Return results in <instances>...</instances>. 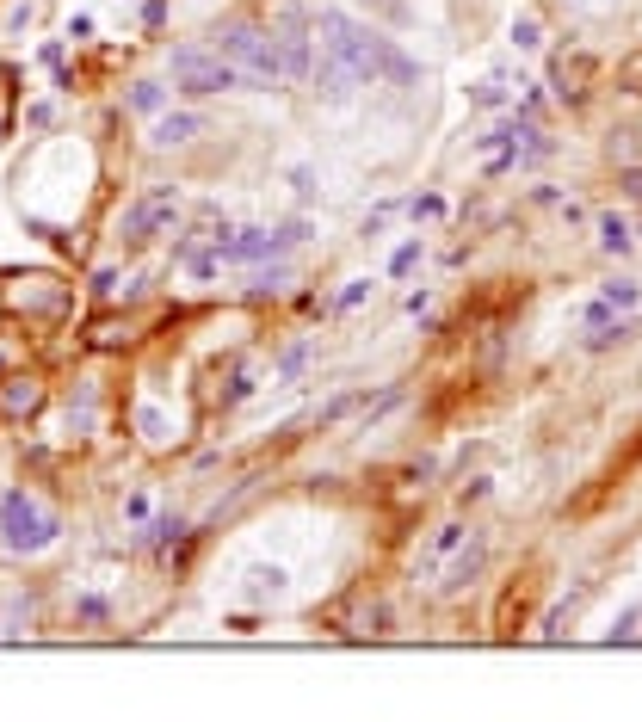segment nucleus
I'll return each instance as SVG.
<instances>
[{
    "instance_id": "nucleus-18",
    "label": "nucleus",
    "mask_w": 642,
    "mask_h": 722,
    "mask_svg": "<svg viewBox=\"0 0 642 722\" xmlns=\"http://www.w3.org/2000/svg\"><path fill=\"white\" fill-rule=\"evenodd\" d=\"M254 389H260V377L247 371V365H241V371H229V377H223V408H241Z\"/></svg>"
},
{
    "instance_id": "nucleus-24",
    "label": "nucleus",
    "mask_w": 642,
    "mask_h": 722,
    "mask_svg": "<svg viewBox=\"0 0 642 722\" xmlns=\"http://www.w3.org/2000/svg\"><path fill=\"white\" fill-rule=\"evenodd\" d=\"M75 618L81 624H105V618H112V605H105V599H75Z\"/></svg>"
},
{
    "instance_id": "nucleus-21",
    "label": "nucleus",
    "mask_w": 642,
    "mask_h": 722,
    "mask_svg": "<svg viewBox=\"0 0 642 722\" xmlns=\"http://www.w3.org/2000/svg\"><path fill=\"white\" fill-rule=\"evenodd\" d=\"M420 254H426V247H420V235H408V241L396 247V260H389V272H396V278H408V272L420 266Z\"/></svg>"
},
{
    "instance_id": "nucleus-17",
    "label": "nucleus",
    "mask_w": 642,
    "mask_h": 722,
    "mask_svg": "<svg viewBox=\"0 0 642 722\" xmlns=\"http://www.w3.org/2000/svg\"><path fill=\"white\" fill-rule=\"evenodd\" d=\"M284 284H291V266L272 260V266H260V272H254V291H247V297L266 303V297H278V291H284Z\"/></svg>"
},
{
    "instance_id": "nucleus-8",
    "label": "nucleus",
    "mask_w": 642,
    "mask_h": 722,
    "mask_svg": "<svg viewBox=\"0 0 642 722\" xmlns=\"http://www.w3.org/2000/svg\"><path fill=\"white\" fill-rule=\"evenodd\" d=\"M284 593H291V568H278V562H254V568L241 574V599H247V605H260V611L278 605Z\"/></svg>"
},
{
    "instance_id": "nucleus-19",
    "label": "nucleus",
    "mask_w": 642,
    "mask_h": 722,
    "mask_svg": "<svg viewBox=\"0 0 642 722\" xmlns=\"http://www.w3.org/2000/svg\"><path fill=\"white\" fill-rule=\"evenodd\" d=\"M605 303H612V309H636L642 303V284L636 278H605Z\"/></svg>"
},
{
    "instance_id": "nucleus-2",
    "label": "nucleus",
    "mask_w": 642,
    "mask_h": 722,
    "mask_svg": "<svg viewBox=\"0 0 642 722\" xmlns=\"http://www.w3.org/2000/svg\"><path fill=\"white\" fill-rule=\"evenodd\" d=\"M62 544V513L44 507L31 488H7L0 494V550L7 556H44Z\"/></svg>"
},
{
    "instance_id": "nucleus-23",
    "label": "nucleus",
    "mask_w": 642,
    "mask_h": 722,
    "mask_svg": "<svg viewBox=\"0 0 642 722\" xmlns=\"http://www.w3.org/2000/svg\"><path fill=\"white\" fill-rule=\"evenodd\" d=\"M31 19H38V7H31V0H13V7H7V19H0V31L13 38V31H25Z\"/></svg>"
},
{
    "instance_id": "nucleus-16",
    "label": "nucleus",
    "mask_w": 642,
    "mask_h": 722,
    "mask_svg": "<svg viewBox=\"0 0 642 722\" xmlns=\"http://www.w3.org/2000/svg\"><path fill=\"white\" fill-rule=\"evenodd\" d=\"M507 44L531 56V50L544 44V19H538V13H513V25H507Z\"/></svg>"
},
{
    "instance_id": "nucleus-3",
    "label": "nucleus",
    "mask_w": 642,
    "mask_h": 722,
    "mask_svg": "<svg viewBox=\"0 0 642 722\" xmlns=\"http://www.w3.org/2000/svg\"><path fill=\"white\" fill-rule=\"evenodd\" d=\"M167 87L186 99H217V93L241 87V68L217 44H173L167 50Z\"/></svg>"
},
{
    "instance_id": "nucleus-4",
    "label": "nucleus",
    "mask_w": 642,
    "mask_h": 722,
    "mask_svg": "<svg viewBox=\"0 0 642 722\" xmlns=\"http://www.w3.org/2000/svg\"><path fill=\"white\" fill-rule=\"evenodd\" d=\"M173 223H180V186H167V179H155L149 192H136L118 216V241L124 247H149L155 235H167Z\"/></svg>"
},
{
    "instance_id": "nucleus-7",
    "label": "nucleus",
    "mask_w": 642,
    "mask_h": 722,
    "mask_svg": "<svg viewBox=\"0 0 642 722\" xmlns=\"http://www.w3.org/2000/svg\"><path fill=\"white\" fill-rule=\"evenodd\" d=\"M217 254H223V266H266V260H278V247H272L266 223H247V229H229Z\"/></svg>"
},
{
    "instance_id": "nucleus-5",
    "label": "nucleus",
    "mask_w": 642,
    "mask_h": 722,
    "mask_svg": "<svg viewBox=\"0 0 642 722\" xmlns=\"http://www.w3.org/2000/svg\"><path fill=\"white\" fill-rule=\"evenodd\" d=\"M272 31H278V56H284V87H309V68H315V13L284 0L272 13Z\"/></svg>"
},
{
    "instance_id": "nucleus-22",
    "label": "nucleus",
    "mask_w": 642,
    "mask_h": 722,
    "mask_svg": "<svg viewBox=\"0 0 642 722\" xmlns=\"http://www.w3.org/2000/svg\"><path fill=\"white\" fill-rule=\"evenodd\" d=\"M303 365H309V340H297L291 352L278 358V377H284V383H297V377H303Z\"/></svg>"
},
{
    "instance_id": "nucleus-10",
    "label": "nucleus",
    "mask_w": 642,
    "mask_h": 722,
    "mask_svg": "<svg viewBox=\"0 0 642 722\" xmlns=\"http://www.w3.org/2000/svg\"><path fill=\"white\" fill-rule=\"evenodd\" d=\"M167 105H173V87L155 81V75H142V81L124 87V112H136V118H161Z\"/></svg>"
},
{
    "instance_id": "nucleus-25",
    "label": "nucleus",
    "mask_w": 642,
    "mask_h": 722,
    "mask_svg": "<svg viewBox=\"0 0 642 722\" xmlns=\"http://www.w3.org/2000/svg\"><path fill=\"white\" fill-rule=\"evenodd\" d=\"M365 297H371V278H352L346 291H340V303H334V309H359Z\"/></svg>"
},
{
    "instance_id": "nucleus-15",
    "label": "nucleus",
    "mask_w": 642,
    "mask_h": 722,
    "mask_svg": "<svg viewBox=\"0 0 642 722\" xmlns=\"http://www.w3.org/2000/svg\"><path fill=\"white\" fill-rule=\"evenodd\" d=\"M315 235V223H309V216H284V223H272V247H278V260L284 254H297V247Z\"/></svg>"
},
{
    "instance_id": "nucleus-20",
    "label": "nucleus",
    "mask_w": 642,
    "mask_h": 722,
    "mask_svg": "<svg viewBox=\"0 0 642 722\" xmlns=\"http://www.w3.org/2000/svg\"><path fill=\"white\" fill-rule=\"evenodd\" d=\"M136 426H142V439H149V445H167V414H161L155 402L136 408Z\"/></svg>"
},
{
    "instance_id": "nucleus-6",
    "label": "nucleus",
    "mask_w": 642,
    "mask_h": 722,
    "mask_svg": "<svg viewBox=\"0 0 642 722\" xmlns=\"http://www.w3.org/2000/svg\"><path fill=\"white\" fill-rule=\"evenodd\" d=\"M210 130V118L204 112H186V105H180V112H173V105H167V112L149 124V149H161V155H173V149H192V142Z\"/></svg>"
},
{
    "instance_id": "nucleus-30",
    "label": "nucleus",
    "mask_w": 642,
    "mask_h": 722,
    "mask_svg": "<svg viewBox=\"0 0 642 722\" xmlns=\"http://www.w3.org/2000/svg\"><path fill=\"white\" fill-rule=\"evenodd\" d=\"M0 124H7V118H0Z\"/></svg>"
},
{
    "instance_id": "nucleus-26",
    "label": "nucleus",
    "mask_w": 642,
    "mask_h": 722,
    "mask_svg": "<svg viewBox=\"0 0 642 722\" xmlns=\"http://www.w3.org/2000/svg\"><path fill=\"white\" fill-rule=\"evenodd\" d=\"M291 186H297V198L309 204V198H315V167H291Z\"/></svg>"
},
{
    "instance_id": "nucleus-9",
    "label": "nucleus",
    "mask_w": 642,
    "mask_h": 722,
    "mask_svg": "<svg viewBox=\"0 0 642 722\" xmlns=\"http://www.w3.org/2000/svg\"><path fill=\"white\" fill-rule=\"evenodd\" d=\"M13 303L19 309H38V315H62L68 309V284H56V278H19Z\"/></svg>"
},
{
    "instance_id": "nucleus-27",
    "label": "nucleus",
    "mask_w": 642,
    "mask_h": 722,
    "mask_svg": "<svg viewBox=\"0 0 642 722\" xmlns=\"http://www.w3.org/2000/svg\"><path fill=\"white\" fill-rule=\"evenodd\" d=\"M408 210H414V216H445V198H433V192H420V198H414Z\"/></svg>"
},
{
    "instance_id": "nucleus-28",
    "label": "nucleus",
    "mask_w": 642,
    "mask_h": 722,
    "mask_svg": "<svg viewBox=\"0 0 642 722\" xmlns=\"http://www.w3.org/2000/svg\"><path fill=\"white\" fill-rule=\"evenodd\" d=\"M624 192H630V198H642V167H636V173H624Z\"/></svg>"
},
{
    "instance_id": "nucleus-29",
    "label": "nucleus",
    "mask_w": 642,
    "mask_h": 722,
    "mask_svg": "<svg viewBox=\"0 0 642 722\" xmlns=\"http://www.w3.org/2000/svg\"><path fill=\"white\" fill-rule=\"evenodd\" d=\"M13 371V358H7V346H0V377H7Z\"/></svg>"
},
{
    "instance_id": "nucleus-1",
    "label": "nucleus",
    "mask_w": 642,
    "mask_h": 722,
    "mask_svg": "<svg viewBox=\"0 0 642 722\" xmlns=\"http://www.w3.org/2000/svg\"><path fill=\"white\" fill-rule=\"evenodd\" d=\"M210 44L241 68V87L247 93H278L284 87V56H278L272 19H260V13H223L217 31H210Z\"/></svg>"
},
{
    "instance_id": "nucleus-12",
    "label": "nucleus",
    "mask_w": 642,
    "mask_h": 722,
    "mask_svg": "<svg viewBox=\"0 0 642 722\" xmlns=\"http://www.w3.org/2000/svg\"><path fill=\"white\" fill-rule=\"evenodd\" d=\"M463 537H470V525H463V519H451V525H439L433 537H426V550L414 556V568H439L445 556H457V544H463Z\"/></svg>"
},
{
    "instance_id": "nucleus-14",
    "label": "nucleus",
    "mask_w": 642,
    "mask_h": 722,
    "mask_svg": "<svg viewBox=\"0 0 642 722\" xmlns=\"http://www.w3.org/2000/svg\"><path fill=\"white\" fill-rule=\"evenodd\" d=\"M599 247H605V254H618V260L636 247V235H630V223H624L618 210H605V216H599Z\"/></svg>"
},
{
    "instance_id": "nucleus-11",
    "label": "nucleus",
    "mask_w": 642,
    "mask_h": 722,
    "mask_svg": "<svg viewBox=\"0 0 642 722\" xmlns=\"http://www.w3.org/2000/svg\"><path fill=\"white\" fill-rule=\"evenodd\" d=\"M38 402H44V383L38 377H0V414L7 420H19V414H38Z\"/></svg>"
},
{
    "instance_id": "nucleus-13",
    "label": "nucleus",
    "mask_w": 642,
    "mask_h": 722,
    "mask_svg": "<svg viewBox=\"0 0 642 722\" xmlns=\"http://www.w3.org/2000/svg\"><path fill=\"white\" fill-rule=\"evenodd\" d=\"M482 562H488V537H470V550H463L451 568H445V593H463L482 574Z\"/></svg>"
}]
</instances>
